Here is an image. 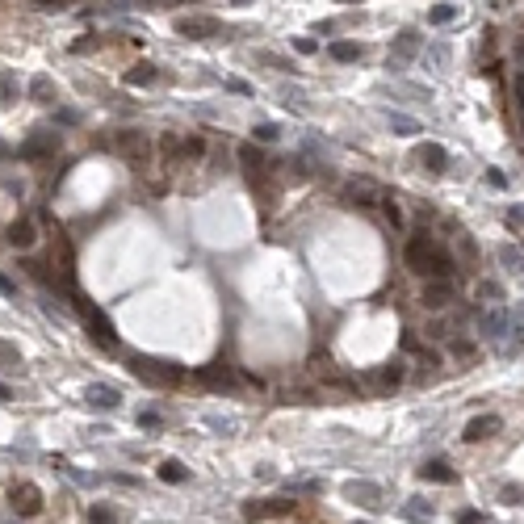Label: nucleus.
Instances as JSON below:
<instances>
[{
  "instance_id": "f257e3e1",
  "label": "nucleus",
  "mask_w": 524,
  "mask_h": 524,
  "mask_svg": "<svg viewBox=\"0 0 524 524\" xmlns=\"http://www.w3.org/2000/svg\"><path fill=\"white\" fill-rule=\"evenodd\" d=\"M130 370H134L143 382H151V386H181V382H185V370H181V365L155 361V356H130Z\"/></svg>"
},
{
  "instance_id": "f03ea898",
  "label": "nucleus",
  "mask_w": 524,
  "mask_h": 524,
  "mask_svg": "<svg viewBox=\"0 0 524 524\" xmlns=\"http://www.w3.org/2000/svg\"><path fill=\"white\" fill-rule=\"evenodd\" d=\"M114 147H118V155L130 164V168H151V160H155V143L143 134V130H122L118 139H114Z\"/></svg>"
},
{
  "instance_id": "7ed1b4c3",
  "label": "nucleus",
  "mask_w": 524,
  "mask_h": 524,
  "mask_svg": "<svg viewBox=\"0 0 524 524\" xmlns=\"http://www.w3.org/2000/svg\"><path fill=\"white\" fill-rule=\"evenodd\" d=\"M432 256H436V239L419 227L411 239H407V248H403V260H407V269L411 273H419V277H428L432 273Z\"/></svg>"
},
{
  "instance_id": "20e7f679",
  "label": "nucleus",
  "mask_w": 524,
  "mask_h": 524,
  "mask_svg": "<svg viewBox=\"0 0 524 524\" xmlns=\"http://www.w3.org/2000/svg\"><path fill=\"white\" fill-rule=\"evenodd\" d=\"M76 310H80L84 328H92V340H97V344H105V348H114V323L101 314V306H92L88 298H76Z\"/></svg>"
},
{
  "instance_id": "39448f33",
  "label": "nucleus",
  "mask_w": 524,
  "mask_h": 524,
  "mask_svg": "<svg viewBox=\"0 0 524 524\" xmlns=\"http://www.w3.org/2000/svg\"><path fill=\"white\" fill-rule=\"evenodd\" d=\"M453 302H457V290H453V281H445V277H428L424 290H419V306H424V310H445V306H453Z\"/></svg>"
},
{
  "instance_id": "423d86ee",
  "label": "nucleus",
  "mask_w": 524,
  "mask_h": 524,
  "mask_svg": "<svg viewBox=\"0 0 524 524\" xmlns=\"http://www.w3.org/2000/svg\"><path fill=\"white\" fill-rule=\"evenodd\" d=\"M239 164H243V172H248L252 185L265 189V181H269V164H265V155L256 151V143H243V147H239Z\"/></svg>"
},
{
  "instance_id": "0eeeda50",
  "label": "nucleus",
  "mask_w": 524,
  "mask_h": 524,
  "mask_svg": "<svg viewBox=\"0 0 524 524\" xmlns=\"http://www.w3.org/2000/svg\"><path fill=\"white\" fill-rule=\"evenodd\" d=\"M344 201H348V205H378V201H382V189H378L370 177H356V181L344 185Z\"/></svg>"
},
{
  "instance_id": "6e6552de",
  "label": "nucleus",
  "mask_w": 524,
  "mask_h": 524,
  "mask_svg": "<svg viewBox=\"0 0 524 524\" xmlns=\"http://www.w3.org/2000/svg\"><path fill=\"white\" fill-rule=\"evenodd\" d=\"M415 164H424L432 177H441V172H449V151L441 143H419L415 147Z\"/></svg>"
},
{
  "instance_id": "1a4fd4ad",
  "label": "nucleus",
  "mask_w": 524,
  "mask_h": 524,
  "mask_svg": "<svg viewBox=\"0 0 524 524\" xmlns=\"http://www.w3.org/2000/svg\"><path fill=\"white\" fill-rule=\"evenodd\" d=\"M9 503H13L21 516H38V512H42V491H38L34 483H21V487H13Z\"/></svg>"
},
{
  "instance_id": "9d476101",
  "label": "nucleus",
  "mask_w": 524,
  "mask_h": 524,
  "mask_svg": "<svg viewBox=\"0 0 524 524\" xmlns=\"http://www.w3.org/2000/svg\"><path fill=\"white\" fill-rule=\"evenodd\" d=\"M290 512H294L290 499H260V503H248L243 507L248 520H277V516H290Z\"/></svg>"
},
{
  "instance_id": "9b49d317",
  "label": "nucleus",
  "mask_w": 524,
  "mask_h": 524,
  "mask_svg": "<svg viewBox=\"0 0 524 524\" xmlns=\"http://www.w3.org/2000/svg\"><path fill=\"white\" fill-rule=\"evenodd\" d=\"M177 34L181 38H210V34H223V26L214 17H177Z\"/></svg>"
},
{
  "instance_id": "f8f14e48",
  "label": "nucleus",
  "mask_w": 524,
  "mask_h": 524,
  "mask_svg": "<svg viewBox=\"0 0 524 524\" xmlns=\"http://www.w3.org/2000/svg\"><path fill=\"white\" fill-rule=\"evenodd\" d=\"M499 432V415H474L465 424V432H461V441H470V445H478V441H487V436H495Z\"/></svg>"
},
{
  "instance_id": "ddd939ff",
  "label": "nucleus",
  "mask_w": 524,
  "mask_h": 524,
  "mask_svg": "<svg viewBox=\"0 0 524 524\" xmlns=\"http://www.w3.org/2000/svg\"><path fill=\"white\" fill-rule=\"evenodd\" d=\"M344 495L361 507H382V487L378 483H344Z\"/></svg>"
},
{
  "instance_id": "4468645a",
  "label": "nucleus",
  "mask_w": 524,
  "mask_h": 524,
  "mask_svg": "<svg viewBox=\"0 0 524 524\" xmlns=\"http://www.w3.org/2000/svg\"><path fill=\"white\" fill-rule=\"evenodd\" d=\"M84 403H88V407H97V411H114V407L122 403V394H118L114 386H101V382H92V386L84 390Z\"/></svg>"
},
{
  "instance_id": "2eb2a0df",
  "label": "nucleus",
  "mask_w": 524,
  "mask_h": 524,
  "mask_svg": "<svg viewBox=\"0 0 524 524\" xmlns=\"http://www.w3.org/2000/svg\"><path fill=\"white\" fill-rule=\"evenodd\" d=\"M5 239H9L13 248L26 252V248L38 243V223H34V219H17V223H9V235H5Z\"/></svg>"
},
{
  "instance_id": "dca6fc26",
  "label": "nucleus",
  "mask_w": 524,
  "mask_h": 524,
  "mask_svg": "<svg viewBox=\"0 0 524 524\" xmlns=\"http://www.w3.org/2000/svg\"><path fill=\"white\" fill-rule=\"evenodd\" d=\"M55 151H59V134H38L21 147L26 160H42V155H55Z\"/></svg>"
},
{
  "instance_id": "f3484780",
  "label": "nucleus",
  "mask_w": 524,
  "mask_h": 524,
  "mask_svg": "<svg viewBox=\"0 0 524 524\" xmlns=\"http://www.w3.org/2000/svg\"><path fill=\"white\" fill-rule=\"evenodd\" d=\"M419 478L424 483H457V470L449 461H428V465H419Z\"/></svg>"
},
{
  "instance_id": "a211bd4d",
  "label": "nucleus",
  "mask_w": 524,
  "mask_h": 524,
  "mask_svg": "<svg viewBox=\"0 0 524 524\" xmlns=\"http://www.w3.org/2000/svg\"><path fill=\"white\" fill-rule=\"evenodd\" d=\"M507 332H512L507 310H491V314H483V336H491V340H503Z\"/></svg>"
},
{
  "instance_id": "6ab92c4d",
  "label": "nucleus",
  "mask_w": 524,
  "mask_h": 524,
  "mask_svg": "<svg viewBox=\"0 0 524 524\" xmlns=\"http://www.w3.org/2000/svg\"><path fill=\"white\" fill-rule=\"evenodd\" d=\"M197 382H205V386H214V390H231L235 374L227 370V365H210V370H201V374H197Z\"/></svg>"
},
{
  "instance_id": "aec40b11",
  "label": "nucleus",
  "mask_w": 524,
  "mask_h": 524,
  "mask_svg": "<svg viewBox=\"0 0 524 524\" xmlns=\"http://www.w3.org/2000/svg\"><path fill=\"white\" fill-rule=\"evenodd\" d=\"M495 256H499V265H503L507 273H524V252H520V248L499 243V248H495Z\"/></svg>"
},
{
  "instance_id": "412c9836",
  "label": "nucleus",
  "mask_w": 524,
  "mask_h": 524,
  "mask_svg": "<svg viewBox=\"0 0 524 524\" xmlns=\"http://www.w3.org/2000/svg\"><path fill=\"white\" fill-rule=\"evenodd\" d=\"M155 474H160L164 483H172V487H177V483H185V478H189V470H185V461L168 457V461H160V470H155Z\"/></svg>"
},
{
  "instance_id": "4be33fe9",
  "label": "nucleus",
  "mask_w": 524,
  "mask_h": 524,
  "mask_svg": "<svg viewBox=\"0 0 524 524\" xmlns=\"http://www.w3.org/2000/svg\"><path fill=\"white\" fill-rule=\"evenodd\" d=\"M328 55H332L336 63H356V59L365 55V50H361L356 42H332V46H328Z\"/></svg>"
},
{
  "instance_id": "5701e85b",
  "label": "nucleus",
  "mask_w": 524,
  "mask_h": 524,
  "mask_svg": "<svg viewBox=\"0 0 524 524\" xmlns=\"http://www.w3.org/2000/svg\"><path fill=\"white\" fill-rule=\"evenodd\" d=\"M415 50H419V34H415V30H403V34L394 38V59H411Z\"/></svg>"
},
{
  "instance_id": "b1692460",
  "label": "nucleus",
  "mask_w": 524,
  "mask_h": 524,
  "mask_svg": "<svg viewBox=\"0 0 524 524\" xmlns=\"http://www.w3.org/2000/svg\"><path fill=\"white\" fill-rule=\"evenodd\" d=\"M378 386H386V390L403 386V361H390V365H382V374H378Z\"/></svg>"
},
{
  "instance_id": "393cba45",
  "label": "nucleus",
  "mask_w": 524,
  "mask_h": 524,
  "mask_svg": "<svg viewBox=\"0 0 524 524\" xmlns=\"http://www.w3.org/2000/svg\"><path fill=\"white\" fill-rule=\"evenodd\" d=\"M386 122H390V130H399V134H424V126H419L415 118H407V114H386Z\"/></svg>"
},
{
  "instance_id": "a878e982",
  "label": "nucleus",
  "mask_w": 524,
  "mask_h": 524,
  "mask_svg": "<svg viewBox=\"0 0 524 524\" xmlns=\"http://www.w3.org/2000/svg\"><path fill=\"white\" fill-rule=\"evenodd\" d=\"M436 370H441V361H436V352H424V348H419V382H432L436 378Z\"/></svg>"
},
{
  "instance_id": "bb28decb",
  "label": "nucleus",
  "mask_w": 524,
  "mask_h": 524,
  "mask_svg": "<svg viewBox=\"0 0 524 524\" xmlns=\"http://www.w3.org/2000/svg\"><path fill=\"white\" fill-rule=\"evenodd\" d=\"M155 151H160V155H164L168 164H177L181 155H185V151H181V139H177V134H164L160 143H155Z\"/></svg>"
},
{
  "instance_id": "cd10ccee",
  "label": "nucleus",
  "mask_w": 524,
  "mask_h": 524,
  "mask_svg": "<svg viewBox=\"0 0 524 524\" xmlns=\"http://www.w3.org/2000/svg\"><path fill=\"white\" fill-rule=\"evenodd\" d=\"M378 205H382V214H386V223H390V227H399V231L407 227V223H403V210H399V201H394V197H386V193H382V201H378Z\"/></svg>"
},
{
  "instance_id": "c85d7f7f",
  "label": "nucleus",
  "mask_w": 524,
  "mask_h": 524,
  "mask_svg": "<svg viewBox=\"0 0 524 524\" xmlns=\"http://www.w3.org/2000/svg\"><path fill=\"white\" fill-rule=\"evenodd\" d=\"M88 524H118V512L105 507V503H92L88 507Z\"/></svg>"
},
{
  "instance_id": "c756f323",
  "label": "nucleus",
  "mask_w": 524,
  "mask_h": 524,
  "mask_svg": "<svg viewBox=\"0 0 524 524\" xmlns=\"http://www.w3.org/2000/svg\"><path fill=\"white\" fill-rule=\"evenodd\" d=\"M457 248H461V256H465V265H474V260H478V243L470 239V231H461V227H457Z\"/></svg>"
},
{
  "instance_id": "7c9ffc66",
  "label": "nucleus",
  "mask_w": 524,
  "mask_h": 524,
  "mask_svg": "<svg viewBox=\"0 0 524 524\" xmlns=\"http://www.w3.org/2000/svg\"><path fill=\"white\" fill-rule=\"evenodd\" d=\"M453 17H457L453 5H432V9H428V26H449Z\"/></svg>"
},
{
  "instance_id": "2f4dec72",
  "label": "nucleus",
  "mask_w": 524,
  "mask_h": 524,
  "mask_svg": "<svg viewBox=\"0 0 524 524\" xmlns=\"http://www.w3.org/2000/svg\"><path fill=\"white\" fill-rule=\"evenodd\" d=\"M155 80V68L151 63H139L134 72H126V84H134V88H143V84H151Z\"/></svg>"
},
{
  "instance_id": "473e14b6",
  "label": "nucleus",
  "mask_w": 524,
  "mask_h": 524,
  "mask_svg": "<svg viewBox=\"0 0 524 524\" xmlns=\"http://www.w3.org/2000/svg\"><path fill=\"white\" fill-rule=\"evenodd\" d=\"M30 97H34V101H50V97H55V84H50L46 76H38V80L30 84Z\"/></svg>"
},
{
  "instance_id": "72a5a7b5",
  "label": "nucleus",
  "mask_w": 524,
  "mask_h": 524,
  "mask_svg": "<svg viewBox=\"0 0 524 524\" xmlns=\"http://www.w3.org/2000/svg\"><path fill=\"white\" fill-rule=\"evenodd\" d=\"M252 134H256V139H260V143H277V139H281V130H277V126H273V122H260V126H256V130H252Z\"/></svg>"
},
{
  "instance_id": "f704fd0d",
  "label": "nucleus",
  "mask_w": 524,
  "mask_h": 524,
  "mask_svg": "<svg viewBox=\"0 0 524 524\" xmlns=\"http://www.w3.org/2000/svg\"><path fill=\"white\" fill-rule=\"evenodd\" d=\"M181 151H185V160H201V155H205V143H201V139H185Z\"/></svg>"
},
{
  "instance_id": "c9c22d12",
  "label": "nucleus",
  "mask_w": 524,
  "mask_h": 524,
  "mask_svg": "<svg viewBox=\"0 0 524 524\" xmlns=\"http://www.w3.org/2000/svg\"><path fill=\"white\" fill-rule=\"evenodd\" d=\"M453 356H457V361H474V356H478V348L470 344V340H453Z\"/></svg>"
},
{
  "instance_id": "e433bc0d",
  "label": "nucleus",
  "mask_w": 524,
  "mask_h": 524,
  "mask_svg": "<svg viewBox=\"0 0 524 524\" xmlns=\"http://www.w3.org/2000/svg\"><path fill=\"white\" fill-rule=\"evenodd\" d=\"M478 298H487V302H503V285H495V281H483V285H478Z\"/></svg>"
},
{
  "instance_id": "4c0bfd02",
  "label": "nucleus",
  "mask_w": 524,
  "mask_h": 524,
  "mask_svg": "<svg viewBox=\"0 0 524 524\" xmlns=\"http://www.w3.org/2000/svg\"><path fill=\"white\" fill-rule=\"evenodd\" d=\"M139 428H160V415H155V411H139Z\"/></svg>"
},
{
  "instance_id": "58836bf2",
  "label": "nucleus",
  "mask_w": 524,
  "mask_h": 524,
  "mask_svg": "<svg viewBox=\"0 0 524 524\" xmlns=\"http://www.w3.org/2000/svg\"><path fill=\"white\" fill-rule=\"evenodd\" d=\"M499 499H503V503H520V499H524V491H520V487H503V491H499Z\"/></svg>"
},
{
  "instance_id": "ea45409f",
  "label": "nucleus",
  "mask_w": 524,
  "mask_h": 524,
  "mask_svg": "<svg viewBox=\"0 0 524 524\" xmlns=\"http://www.w3.org/2000/svg\"><path fill=\"white\" fill-rule=\"evenodd\" d=\"M507 227H516V231L524 227V210H507Z\"/></svg>"
},
{
  "instance_id": "a19ab883",
  "label": "nucleus",
  "mask_w": 524,
  "mask_h": 524,
  "mask_svg": "<svg viewBox=\"0 0 524 524\" xmlns=\"http://www.w3.org/2000/svg\"><path fill=\"white\" fill-rule=\"evenodd\" d=\"M457 524H483V516H478V512H461Z\"/></svg>"
},
{
  "instance_id": "79ce46f5",
  "label": "nucleus",
  "mask_w": 524,
  "mask_h": 524,
  "mask_svg": "<svg viewBox=\"0 0 524 524\" xmlns=\"http://www.w3.org/2000/svg\"><path fill=\"white\" fill-rule=\"evenodd\" d=\"M487 181H491V185H495V189H503V185H507V177H503V172H495V168H491V172H487Z\"/></svg>"
},
{
  "instance_id": "37998d69",
  "label": "nucleus",
  "mask_w": 524,
  "mask_h": 524,
  "mask_svg": "<svg viewBox=\"0 0 524 524\" xmlns=\"http://www.w3.org/2000/svg\"><path fill=\"white\" fill-rule=\"evenodd\" d=\"M0 97H13V76H0Z\"/></svg>"
},
{
  "instance_id": "c03bdc74",
  "label": "nucleus",
  "mask_w": 524,
  "mask_h": 524,
  "mask_svg": "<svg viewBox=\"0 0 524 524\" xmlns=\"http://www.w3.org/2000/svg\"><path fill=\"white\" fill-rule=\"evenodd\" d=\"M294 46H298V50H302V55H314V42H310V38H298V42H294Z\"/></svg>"
},
{
  "instance_id": "a18cd8bd",
  "label": "nucleus",
  "mask_w": 524,
  "mask_h": 524,
  "mask_svg": "<svg viewBox=\"0 0 524 524\" xmlns=\"http://www.w3.org/2000/svg\"><path fill=\"white\" fill-rule=\"evenodd\" d=\"M227 88H231V92H243V97H248V92H252V88H248V84H243V80H227Z\"/></svg>"
},
{
  "instance_id": "49530a36",
  "label": "nucleus",
  "mask_w": 524,
  "mask_h": 524,
  "mask_svg": "<svg viewBox=\"0 0 524 524\" xmlns=\"http://www.w3.org/2000/svg\"><path fill=\"white\" fill-rule=\"evenodd\" d=\"M403 348H407V352H419V340H415V336L407 332V336H403Z\"/></svg>"
},
{
  "instance_id": "de8ad7c7",
  "label": "nucleus",
  "mask_w": 524,
  "mask_h": 524,
  "mask_svg": "<svg viewBox=\"0 0 524 524\" xmlns=\"http://www.w3.org/2000/svg\"><path fill=\"white\" fill-rule=\"evenodd\" d=\"M0 290H5V294H17V285H13V281H9L5 273H0Z\"/></svg>"
},
{
  "instance_id": "09e8293b",
  "label": "nucleus",
  "mask_w": 524,
  "mask_h": 524,
  "mask_svg": "<svg viewBox=\"0 0 524 524\" xmlns=\"http://www.w3.org/2000/svg\"><path fill=\"white\" fill-rule=\"evenodd\" d=\"M0 399H13V390H9V386H5V382H0Z\"/></svg>"
},
{
  "instance_id": "8fccbe9b",
  "label": "nucleus",
  "mask_w": 524,
  "mask_h": 524,
  "mask_svg": "<svg viewBox=\"0 0 524 524\" xmlns=\"http://www.w3.org/2000/svg\"><path fill=\"white\" fill-rule=\"evenodd\" d=\"M42 5H63V0H42Z\"/></svg>"
},
{
  "instance_id": "3c124183",
  "label": "nucleus",
  "mask_w": 524,
  "mask_h": 524,
  "mask_svg": "<svg viewBox=\"0 0 524 524\" xmlns=\"http://www.w3.org/2000/svg\"><path fill=\"white\" fill-rule=\"evenodd\" d=\"M344 5H356V0H344Z\"/></svg>"
},
{
  "instance_id": "603ef678",
  "label": "nucleus",
  "mask_w": 524,
  "mask_h": 524,
  "mask_svg": "<svg viewBox=\"0 0 524 524\" xmlns=\"http://www.w3.org/2000/svg\"><path fill=\"white\" fill-rule=\"evenodd\" d=\"M356 524H365V520H356Z\"/></svg>"
}]
</instances>
